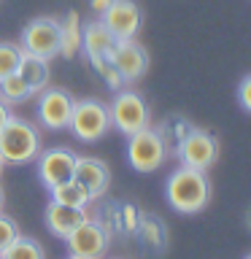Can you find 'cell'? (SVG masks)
<instances>
[{"instance_id": "cell-1", "label": "cell", "mask_w": 251, "mask_h": 259, "mask_svg": "<svg viewBox=\"0 0 251 259\" xmlns=\"http://www.w3.org/2000/svg\"><path fill=\"white\" fill-rule=\"evenodd\" d=\"M165 194H168V202L178 213H197V210L208 205V197H211V184L205 170L178 167L168 178Z\"/></svg>"}, {"instance_id": "cell-2", "label": "cell", "mask_w": 251, "mask_h": 259, "mask_svg": "<svg viewBox=\"0 0 251 259\" xmlns=\"http://www.w3.org/2000/svg\"><path fill=\"white\" fill-rule=\"evenodd\" d=\"M40 154V133L35 124L11 116L0 130V159L6 165H27Z\"/></svg>"}, {"instance_id": "cell-3", "label": "cell", "mask_w": 251, "mask_h": 259, "mask_svg": "<svg viewBox=\"0 0 251 259\" xmlns=\"http://www.w3.org/2000/svg\"><path fill=\"white\" fill-rule=\"evenodd\" d=\"M127 159L138 173H154L168 157V146L162 141V135L151 127H143L138 133L127 135Z\"/></svg>"}, {"instance_id": "cell-4", "label": "cell", "mask_w": 251, "mask_h": 259, "mask_svg": "<svg viewBox=\"0 0 251 259\" xmlns=\"http://www.w3.org/2000/svg\"><path fill=\"white\" fill-rule=\"evenodd\" d=\"M68 127L73 130V135L84 143L100 141V138L111 130L108 105H103L100 100H76Z\"/></svg>"}, {"instance_id": "cell-5", "label": "cell", "mask_w": 251, "mask_h": 259, "mask_svg": "<svg viewBox=\"0 0 251 259\" xmlns=\"http://www.w3.org/2000/svg\"><path fill=\"white\" fill-rule=\"evenodd\" d=\"M108 113H111V127H116L119 133L124 135H133L138 130L149 127V105L138 92H119L113 97V103L108 105Z\"/></svg>"}, {"instance_id": "cell-6", "label": "cell", "mask_w": 251, "mask_h": 259, "mask_svg": "<svg viewBox=\"0 0 251 259\" xmlns=\"http://www.w3.org/2000/svg\"><path fill=\"white\" fill-rule=\"evenodd\" d=\"M19 46H22V52H27V54L52 60V57L60 54V22L52 19V16H38V19H32L27 27L22 30Z\"/></svg>"}, {"instance_id": "cell-7", "label": "cell", "mask_w": 251, "mask_h": 259, "mask_svg": "<svg viewBox=\"0 0 251 259\" xmlns=\"http://www.w3.org/2000/svg\"><path fill=\"white\" fill-rule=\"evenodd\" d=\"M178 157H181L184 167H194V170H208L219 157V143L211 133L202 130H189L184 135V141L176 146Z\"/></svg>"}, {"instance_id": "cell-8", "label": "cell", "mask_w": 251, "mask_h": 259, "mask_svg": "<svg viewBox=\"0 0 251 259\" xmlns=\"http://www.w3.org/2000/svg\"><path fill=\"white\" fill-rule=\"evenodd\" d=\"M68 248L70 256H84V259H100L108 248V232L100 222H95L92 216L84 224H78L68 238Z\"/></svg>"}, {"instance_id": "cell-9", "label": "cell", "mask_w": 251, "mask_h": 259, "mask_svg": "<svg viewBox=\"0 0 251 259\" xmlns=\"http://www.w3.org/2000/svg\"><path fill=\"white\" fill-rule=\"evenodd\" d=\"M108 60L113 62V68L119 70V76L124 84L138 81L146 73V68H149V54H146V49L138 44L135 38L116 40L111 49V54H108Z\"/></svg>"}, {"instance_id": "cell-10", "label": "cell", "mask_w": 251, "mask_h": 259, "mask_svg": "<svg viewBox=\"0 0 251 259\" xmlns=\"http://www.w3.org/2000/svg\"><path fill=\"white\" fill-rule=\"evenodd\" d=\"M76 100L65 89H44L38 100V119L46 130H65L70 124V113Z\"/></svg>"}, {"instance_id": "cell-11", "label": "cell", "mask_w": 251, "mask_h": 259, "mask_svg": "<svg viewBox=\"0 0 251 259\" xmlns=\"http://www.w3.org/2000/svg\"><path fill=\"white\" fill-rule=\"evenodd\" d=\"M100 19H103L105 27L113 32L116 40H127V38L138 35L143 14H141V8H138V3H133V0H113V3L105 8V14Z\"/></svg>"}, {"instance_id": "cell-12", "label": "cell", "mask_w": 251, "mask_h": 259, "mask_svg": "<svg viewBox=\"0 0 251 259\" xmlns=\"http://www.w3.org/2000/svg\"><path fill=\"white\" fill-rule=\"evenodd\" d=\"M76 154L70 149H49L44 154H38V176L49 189L62 181L73 178V170H76Z\"/></svg>"}, {"instance_id": "cell-13", "label": "cell", "mask_w": 251, "mask_h": 259, "mask_svg": "<svg viewBox=\"0 0 251 259\" xmlns=\"http://www.w3.org/2000/svg\"><path fill=\"white\" fill-rule=\"evenodd\" d=\"M73 178L84 186V189L92 194V197H100V194L108 189L111 181V170L103 159L95 157H78L76 159V170H73Z\"/></svg>"}, {"instance_id": "cell-14", "label": "cell", "mask_w": 251, "mask_h": 259, "mask_svg": "<svg viewBox=\"0 0 251 259\" xmlns=\"http://www.w3.org/2000/svg\"><path fill=\"white\" fill-rule=\"evenodd\" d=\"M87 219H89L87 208H73V205H62V202H49V208H46V227L62 240L78 224H84Z\"/></svg>"}, {"instance_id": "cell-15", "label": "cell", "mask_w": 251, "mask_h": 259, "mask_svg": "<svg viewBox=\"0 0 251 259\" xmlns=\"http://www.w3.org/2000/svg\"><path fill=\"white\" fill-rule=\"evenodd\" d=\"M113 44H116V38H113V32L103 24V19H95L84 24V30H81V52H84L89 60H95V57H108Z\"/></svg>"}, {"instance_id": "cell-16", "label": "cell", "mask_w": 251, "mask_h": 259, "mask_svg": "<svg viewBox=\"0 0 251 259\" xmlns=\"http://www.w3.org/2000/svg\"><path fill=\"white\" fill-rule=\"evenodd\" d=\"M16 73H19L22 81L32 89V95L44 92V89L49 87V60H44V57L22 52V60H19Z\"/></svg>"}, {"instance_id": "cell-17", "label": "cell", "mask_w": 251, "mask_h": 259, "mask_svg": "<svg viewBox=\"0 0 251 259\" xmlns=\"http://www.w3.org/2000/svg\"><path fill=\"white\" fill-rule=\"evenodd\" d=\"M81 16L78 11H68L60 22V57L73 60L81 52Z\"/></svg>"}, {"instance_id": "cell-18", "label": "cell", "mask_w": 251, "mask_h": 259, "mask_svg": "<svg viewBox=\"0 0 251 259\" xmlns=\"http://www.w3.org/2000/svg\"><path fill=\"white\" fill-rule=\"evenodd\" d=\"M49 192H52V202H62V205H73V208H87L95 200L76 178H68V181L52 186Z\"/></svg>"}, {"instance_id": "cell-19", "label": "cell", "mask_w": 251, "mask_h": 259, "mask_svg": "<svg viewBox=\"0 0 251 259\" xmlns=\"http://www.w3.org/2000/svg\"><path fill=\"white\" fill-rule=\"evenodd\" d=\"M27 97H32V89L22 81L19 73H11V76L0 78V100L14 105V103H24Z\"/></svg>"}, {"instance_id": "cell-20", "label": "cell", "mask_w": 251, "mask_h": 259, "mask_svg": "<svg viewBox=\"0 0 251 259\" xmlns=\"http://www.w3.org/2000/svg\"><path fill=\"white\" fill-rule=\"evenodd\" d=\"M0 259H46V254H44V248H40V243L35 238L19 235V238L0 254Z\"/></svg>"}, {"instance_id": "cell-21", "label": "cell", "mask_w": 251, "mask_h": 259, "mask_svg": "<svg viewBox=\"0 0 251 259\" xmlns=\"http://www.w3.org/2000/svg\"><path fill=\"white\" fill-rule=\"evenodd\" d=\"M19 60H22V46L19 44H0V78L16 73Z\"/></svg>"}, {"instance_id": "cell-22", "label": "cell", "mask_w": 251, "mask_h": 259, "mask_svg": "<svg viewBox=\"0 0 251 259\" xmlns=\"http://www.w3.org/2000/svg\"><path fill=\"white\" fill-rule=\"evenodd\" d=\"M89 62H92L95 73H97V76H100L111 89H119L121 84H124V81H121V76H119V70L113 68V62L108 60V57H95V60H89Z\"/></svg>"}, {"instance_id": "cell-23", "label": "cell", "mask_w": 251, "mask_h": 259, "mask_svg": "<svg viewBox=\"0 0 251 259\" xmlns=\"http://www.w3.org/2000/svg\"><path fill=\"white\" fill-rule=\"evenodd\" d=\"M19 227H16V222L14 219H8L6 213H0V254H3V251L11 246V243L19 238Z\"/></svg>"}, {"instance_id": "cell-24", "label": "cell", "mask_w": 251, "mask_h": 259, "mask_svg": "<svg viewBox=\"0 0 251 259\" xmlns=\"http://www.w3.org/2000/svg\"><path fill=\"white\" fill-rule=\"evenodd\" d=\"M238 100L246 111H251V76H246L238 87Z\"/></svg>"}, {"instance_id": "cell-25", "label": "cell", "mask_w": 251, "mask_h": 259, "mask_svg": "<svg viewBox=\"0 0 251 259\" xmlns=\"http://www.w3.org/2000/svg\"><path fill=\"white\" fill-rule=\"evenodd\" d=\"M111 3H113V0H89V8H92L97 16H103V14H105V8H108Z\"/></svg>"}, {"instance_id": "cell-26", "label": "cell", "mask_w": 251, "mask_h": 259, "mask_svg": "<svg viewBox=\"0 0 251 259\" xmlns=\"http://www.w3.org/2000/svg\"><path fill=\"white\" fill-rule=\"evenodd\" d=\"M8 119H11V111H8V103H3V100H0V130H3V124H6Z\"/></svg>"}, {"instance_id": "cell-27", "label": "cell", "mask_w": 251, "mask_h": 259, "mask_svg": "<svg viewBox=\"0 0 251 259\" xmlns=\"http://www.w3.org/2000/svg\"><path fill=\"white\" fill-rule=\"evenodd\" d=\"M3 200H6V197H3V186H0V208H3Z\"/></svg>"}, {"instance_id": "cell-28", "label": "cell", "mask_w": 251, "mask_h": 259, "mask_svg": "<svg viewBox=\"0 0 251 259\" xmlns=\"http://www.w3.org/2000/svg\"><path fill=\"white\" fill-rule=\"evenodd\" d=\"M3 167H6V162H3V159H0V173H3Z\"/></svg>"}, {"instance_id": "cell-29", "label": "cell", "mask_w": 251, "mask_h": 259, "mask_svg": "<svg viewBox=\"0 0 251 259\" xmlns=\"http://www.w3.org/2000/svg\"><path fill=\"white\" fill-rule=\"evenodd\" d=\"M70 259H84V256H70Z\"/></svg>"}, {"instance_id": "cell-30", "label": "cell", "mask_w": 251, "mask_h": 259, "mask_svg": "<svg viewBox=\"0 0 251 259\" xmlns=\"http://www.w3.org/2000/svg\"><path fill=\"white\" fill-rule=\"evenodd\" d=\"M248 259H251V256H248Z\"/></svg>"}]
</instances>
